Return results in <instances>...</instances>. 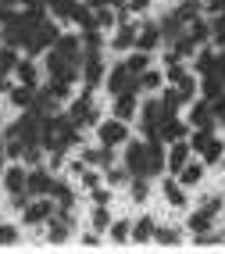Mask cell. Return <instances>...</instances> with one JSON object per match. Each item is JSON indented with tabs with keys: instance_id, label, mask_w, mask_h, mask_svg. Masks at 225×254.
I'll list each match as a JSON object with an SVG mask.
<instances>
[{
	"instance_id": "1",
	"label": "cell",
	"mask_w": 225,
	"mask_h": 254,
	"mask_svg": "<svg viewBox=\"0 0 225 254\" xmlns=\"http://www.w3.org/2000/svg\"><path fill=\"white\" fill-rule=\"evenodd\" d=\"M72 143H79V126L68 115H47L43 118V132H40V147L61 150V154H64Z\"/></svg>"
},
{
	"instance_id": "2",
	"label": "cell",
	"mask_w": 225,
	"mask_h": 254,
	"mask_svg": "<svg viewBox=\"0 0 225 254\" xmlns=\"http://www.w3.org/2000/svg\"><path fill=\"white\" fill-rule=\"evenodd\" d=\"M40 132H43V115L29 108V115L18 118L14 126H7L4 136H7V140H18L22 147H36V143H40Z\"/></svg>"
},
{
	"instance_id": "3",
	"label": "cell",
	"mask_w": 225,
	"mask_h": 254,
	"mask_svg": "<svg viewBox=\"0 0 225 254\" xmlns=\"http://www.w3.org/2000/svg\"><path fill=\"white\" fill-rule=\"evenodd\" d=\"M47 72H50V79L75 82V79H79V61L64 58V54H57V50H50V54H47Z\"/></svg>"
},
{
	"instance_id": "4",
	"label": "cell",
	"mask_w": 225,
	"mask_h": 254,
	"mask_svg": "<svg viewBox=\"0 0 225 254\" xmlns=\"http://www.w3.org/2000/svg\"><path fill=\"white\" fill-rule=\"evenodd\" d=\"M97 136L104 147H118V143H129V126L122 118H108V122L97 126Z\"/></svg>"
},
{
	"instance_id": "5",
	"label": "cell",
	"mask_w": 225,
	"mask_h": 254,
	"mask_svg": "<svg viewBox=\"0 0 225 254\" xmlns=\"http://www.w3.org/2000/svg\"><path fill=\"white\" fill-rule=\"evenodd\" d=\"M54 215V197H32L29 204L22 208V222L25 226H40Z\"/></svg>"
},
{
	"instance_id": "6",
	"label": "cell",
	"mask_w": 225,
	"mask_h": 254,
	"mask_svg": "<svg viewBox=\"0 0 225 254\" xmlns=\"http://www.w3.org/2000/svg\"><path fill=\"white\" fill-rule=\"evenodd\" d=\"M79 75H82V90L93 93V86L104 79V61H100V54H82V61H79Z\"/></svg>"
},
{
	"instance_id": "7",
	"label": "cell",
	"mask_w": 225,
	"mask_h": 254,
	"mask_svg": "<svg viewBox=\"0 0 225 254\" xmlns=\"http://www.w3.org/2000/svg\"><path fill=\"white\" fill-rule=\"evenodd\" d=\"M68 118H72L75 126H97V108L90 104V93L82 90V97H75L72 111H68Z\"/></svg>"
},
{
	"instance_id": "8",
	"label": "cell",
	"mask_w": 225,
	"mask_h": 254,
	"mask_svg": "<svg viewBox=\"0 0 225 254\" xmlns=\"http://www.w3.org/2000/svg\"><path fill=\"white\" fill-rule=\"evenodd\" d=\"M125 168H129V176H147V143L132 140L125 147Z\"/></svg>"
},
{
	"instance_id": "9",
	"label": "cell",
	"mask_w": 225,
	"mask_h": 254,
	"mask_svg": "<svg viewBox=\"0 0 225 254\" xmlns=\"http://www.w3.org/2000/svg\"><path fill=\"white\" fill-rule=\"evenodd\" d=\"M104 82H108V90L111 93H122V90H136V75L125 68V64H114V68L108 72V79H104Z\"/></svg>"
},
{
	"instance_id": "10",
	"label": "cell",
	"mask_w": 225,
	"mask_h": 254,
	"mask_svg": "<svg viewBox=\"0 0 225 254\" xmlns=\"http://www.w3.org/2000/svg\"><path fill=\"white\" fill-rule=\"evenodd\" d=\"M186 132H189V126H186V122H179V118L171 115V118H161V126H158V140H161V143L186 140Z\"/></svg>"
},
{
	"instance_id": "11",
	"label": "cell",
	"mask_w": 225,
	"mask_h": 254,
	"mask_svg": "<svg viewBox=\"0 0 225 254\" xmlns=\"http://www.w3.org/2000/svg\"><path fill=\"white\" fill-rule=\"evenodd\" d=\"M50 172H43V168H32V172H25V190L29 197H47L50 193Z\"/></svg>"
},
{
	"instance_id": "12",
	"label": "cell",
	"mask_w": 225,
	"mask_h": 254,
	"mask_svg": "<svg viewBox=\"0 0 225 254\" xmlns=\"http://www.w3.org/2000/svg\"><path fill=\"white\" fill-rule=\"evenodd\" d=\"M189 126H193V129H215L211 100H197V104H193V111H189Z\"/></svg>"
},
{
	"instance_id": "13",
	"label": "cell",
	"mask_w": 225,
	"mask_h": 254,
	"mask_svg": "<svg viewBox=\"0 0 225 254\" xmlns=\"http://www.w3.org/2000/svg\"><path fill=\"white\" fill-rule=\"evenodd\" d=\"M189 154H193V147H189L186 140H171V150L165 154V168H171V172H179V168L189 161Z\"/></svg>"
},
{
	"instance_id": "14",
	"label": "cell",
	"mask_w": 225,
	"mask_h": 254,
	"mask_svg": "<svg viewBox=\"0 0 225 254\" xmlns=\"http://www.w3.org/2000/svg\"><path fill=\"white\" fill-rule=\"evenodd\" d=\"M158 43H161V29L154 22H143L140 29H136V43H132L136 50H154Z\"/></svg>"
},
{
	"instance_id": "15",
	"label": "cell",
	"mask_w": 225,
	"mask_h": 254,
	"mask_svg": "<svg viewBox=\"0 0 225 254\" xmlns=\"http://www.w3.org/2000/svg\"><path fill=\"white\" fill-rule=\"evenodd\" d=\"M132 115H136V90H122V93H114V118L129 122Z\"/></svg>"
},
{
	"instance_id": "16",
	"label": "cell",
	"mask_w": 225,
	"mask_h": 254,
	"mask_svg": "<svg viewBox=\"0 0 225 254\" xmlns=\"http://www.w3.org/2000/svg\"><path fill=\"white\" fill-rule=\"evenodd\" d=\"M136 29H140L136 22H122V25L114 29V36H111V47H114V50H129V47L136 43Z\"/></svg>"
},
{
	"instance_id": "17",
	"label": "cell",
	"mask_w": 225,
	"mask_h": 254,
	"mask_svg": "<svg viewBox=\"0 0 225 254\" xmlns=\"http://www.w3.org/2000/svg\"><path fill=\"white\" fill-rule=\"evenodd\" d=\"M165 172V150L161 140H147V176H158Z\"/></svg>"
},
{
	"instance_id": "18",
	"label": "cell",
	"mask_w": 225,
	"mask_h": 254,
	"mask_svg": "<svg viewBox=\"0 0 225 254\" xmlns=\"http://www.w3.org/2000/svg\"><path fill=\"white\" fill-rule=\"evenodd\" d=\"M161 193H165V200H168L171 208H186V190H182L179 179H165L161 183Z\"/></svg>"
},
{
	"instance_id": "19",
	"label": "cell",
	"mask_w": 225,
	"mask_h": 254,
	"mask_svg": "<svg viewBox=\"0 0 225 254\" xmlns=\"http://www.w3.org/2000/svg\"><path fill=\"white\" fill-rule=\"evenodd\" d=\"M175 176H179V183H182V186H197V183H204V165L189 158V161H186V165L179 168Z\"/></svg>"
},
{
	"instance_id": "20",
	"label": "cell",
	"mask_w": 225,
	"mask_h": 254,
	"mask_svg": "<svg viewBox=\"0 0 225 254\" xmlns=\"http://www.w3.org/2000/svg\"><path fill=\"white\" fill-rule=\"evenodd\" d=\"M4 190H7V193H22V190H25V168H22V165L4 168Z\"/></svg>"
},
{
	"instance_id": "21",
	"label": "cell",
	"mask_w": 225,
	"mask_h": 254,
	"mask_svg": "<svg viewBox=\"0 0 225 254\" xmlns=\"http://www.w3.org/2000/svg\"><path fill=\"white\" fill-rule=\"evenodd\" d=\"M57 54H64V58H72V61H82V40L79 36H57Z\"/></svg>"
},
{
	"instance_id": "22",
	"label": "cell",
	"mask_w": 225,
	"mask_h": 254,
	"mask_svg": "<svg viewBox=\"0 0 225 254\" xmlns=\"http://www.w3.org/2000/svg\"><path fill=\"white\" fill-rule=\"evenodd\" d=\"M150 240H158L161 247H179V244H182V233H179V229H171V226H154Z\"/></svg>"
},
{
	"instance_id": "23",
	"label": "cell",
	"mask_w": 225,
	"mask_h": 254,
	"mask_svg": "<svg viewBox=\"0 0 225 254\" xmlns=\"http://www.w3.org/2000/svg\"><path fill=\"white\" fill-rule=\"evenodd\" d=\"M82 161L90 165V168H108L114 158H111V147H104V143H100V147H93V150H86Z\"/></svg>"
},
{
	"instance_id": "24",
	"label": "cell",
	"mask_w": 225,
	"mask_h": 254,
	"mask_svg": "<svg viewBox=\"0 0 225 254\" xmlns=\"http://www.w3.org/2000/svg\"><path fill=\"white\" fill-rule=\"evenodd\" d=\"M161 82H165V75H161V72H154V68H147V72H140V75H136V90L158 93V90H161Z\"/></svg>"
},
{
	"instance_id": "25",
	"label": "cell",
	"mask_w": 225,
	"mask_h": 254,
	"mask_svg": "<svg viewBox=\"0 0 225 254\" xmlns=\"http://www.w3.org/2000/svg\"><path fill=\"white\" fill-rule=\"evenodd\" d=\"M14 75H18L22 86H36V64H32V58H18V64H14Z\"/></svg>"
},
{
	"instance_id": "26",
	"label": "cell",
	"mask_w": 225,
	"mask_h": 254,
	"mask_svg": "<svg viewBox=\"0 0 225 254\" xmlns=\"http://www.w3.org/2000/svg\"><path fill=\"white\" fill-rule=\"evenodd\" d=\"M186 36L193 40L197 47H204L207 40H211V25H207L204 18H193V22H189V29H186Z\"/></svg>"
},
{
	"instance_id": "27",
	"label": "cell",
	"mask_w": 225,
	"mask_h": 254,
	"mask_svg": "<svg viewBox=\"0 0 225 254\" xmlns=\"http://www.w3.org/2000/svg\"><path fill=\"white\" fill-rule=\"evenodd\" d=\"M150 233H154V218H150V215H143L140 222H132V229H129V240H136V244H147V240H150Z\"/></svg>"
},
{
	"instance_id": "28",
	"label": "cell",
	"mask_w": 225,
	"mask_h": 254,
	"mask_svg": "<svg viewBox=\"0 0 225 254\" xmlns=\"http://www.w3.org/2000/svg\"><path fill=\"white\" fill-rule=\"evenodd\" d=\"M200 93H204V100H218V97L225 93V79H218V75H204Z\"/></svg>"
},
{
	"instance_id": "29",
	"label": "cell",
	"mask_w": 225,
	"mask_h": 254,
	"mask_svg": "<svg viewBox=\"0 0 225 254\" xmlns=\"http://www.w3.org/2000/svg\"><path fill=\"white\" fill-rule=\"evenodd\" d=\"M47 197H54L61 208H72V200H75V197H72V186H68V183H61V179H54V183H50V193H47Z\"/></svg>"
},
{
	"instance_id": "30",
	"label": "cell",
	"mask_w": 225,
	"mask_h": 254,
	"mask_svg": "<svg viewBox=\"0 0 225 254\" xmlns=\"http://www.w3.org/2000/svg\"><path fill=\"white\" fill-rule=\"evenodd\" d=\"M211 222H215V215L207 211V208H197L193 215H189V229H193V233H207Z\"/></svg>"
},
{
	"instance_id": "31",
	"label": "cell",
	"mask_w": 225,
	"mask_h": 254,
	"mask_svg": "<svg viewBox=\"0 0 225 254\" xmlns=\"http://www.w3.org/2000/svg\"><path fill=\"white\" fill-rule=\"evenodd\" d=\"M32 100H36L32 86H22V82H18V86L11 90V104H14V108H25V111H29V108H32Z\"/></svg>"
},
{
	"instance_id": "32",
	"label": "cell",
	"mask_w": 225,
	"mask_h": 254,
	"mask_svg": "<svg viewBox=\"0 0 225 254\" xmlns=\"http://www.w3.org/2000/svg\"><path fill=\"white\" fill-rule=\"evenodd\" d=\"M179 108H182V97H179V90H175V86H171V90H165V93H161V111H165V118H171Z\"/></svg>"
},
{
	"instance_id": "33",
	"label": "cell",
	"mask_w": 225,
	"mask_h": 254,
	"mask_svg": "<svg viewBox=\"0 0 225 254\" xmlns=\"http://www.w3.org/2000/svg\"><path fill=\"white\" fill-rule=\"evenodd\" d=\"M222 154H225V143H222V140H215V136L207 140V147L200 150V158H204V165H218V161H222Z\"/></svg>"
},
{
	"instance_id": "34",
	"label": "cell",
	"mask_w": 225,
	"mask_h": 254,
	"mask_svg": "<svg viewBox=\"0 0 225 254\" xmlns=\"http://www.w3.org/2000/svg\"><path fill=\"white\" fill-rule=\"evenodd\" d=\"M93 25L104 32V29H114L118 25V18H114V7H108V4H104V7H97L93 11Z\"/></svg>"
},
{
	"instance_id": "35",
	"label": "cell",
	"mask_w": 225,
	"mask_h": 254,
	"mask_svg": "<svg viewBox=\"0 0 225 254\" xmlns=\"http://www.w3.org/2000/svg\"><path fill=\"white\" fill-rule=\"evenodd\" d=\"M193 68L200 75H215V54H211V50H197V54H193Z\"/></svg>"
},
{
	"instance_id": "36",
	"label": "cell",
	"mask_w": 225,
	"mask_h": 254,
	"mask_svg": "<svg viewBox=\"0 0 225 254\" xmlns=\"http://www.w3.org/2000/svg\"><path fill=\"white\" fill-rule=\"evenodd\" d=\"M125 68L132 72V75H140V72H147L150 68V50H136V54L125 61Z\"/></svg>"
},
{
	"instance_id": "37",
	"label": "cell",
	"mask_w": 225,
	"mask_h": 254,
	"mask_svg": "<svg viewBox=\"0 0 225 254\" xmlns=\"http://www.w3.org/2000/svg\"><path fill=\"white\" fill-rule=\"evenodd\" d=\"M171 14H175L182 25H189L193 18H200V0H186V4H182L179 11H171Z\"/></svg>"
},
{
	"instance_id": "38",
	"label": "cell",
	"mask_w": 225,
	"mask_h": 254,
	"mask_svg": "<svg viewBox=\"0 0 225 254\" xmlns=\"http://www.w3.org/2000/svg\"><path fill=\"white\" fill-rule=\"evenodd\" d=\"M100 47H104L100 29H97V25H93V29H86V36H82V54H100Z\"/></svg>"
},
{
	"instance_id": "39",
	"label": "cell",
	"mask_w": 225,
	"mask_h": 254,
	"mask_svg": "<svg viewBox=\"0 0 225 254\" xmlns=\"http://www.w3.org/2000/svg\"><path fill=\"white\" fill-rule=\"evenodd\" d=\"M171 86H175V90H179V97H182V104H186V100H189V97H193V93H197V79H193V75H189V72H186V75H182L179 82H171Z\"/></svg>"
},
{
	"instance_id": "40",
	"label": "cell",
	"mask_w": 225,
	"mask_h": 254,
	"mask_svg": "<svg viewBox=\"0 0 225 254\" xmlns=\"http://www.w3.org/2000/svg\"><path fill=\"white\" fill-rule=\"evenodd\" d=\"M132 200H136V204H143V200L150 197V186H147V176H132Z\"/></svg>"
},
{
	"instance_id": "41",
	"label": "cell",
	"mask_w": 225,
	"mask_h": 254,
	"mask_svg": "<svg viewBox=\"0 0 225 254\" xmlns=\"http://www.w3.org/2000/svg\"><path fill=\"white\" fill-rule=\"evenodd\" d=\"M54 100H68L72 97V82H64V79H50V90H47Z\"/></svg>"
},
{
	"instance_id": "42",
	"label": "cell",
	"mask_w": 225,
	"mask_h": 254,
	"mask_svg": "<svg viewBox=\"0 0 225 254\" xmlns=\"http://www.w3.org/2000/svg\"><path fill=\"white\" fill-rule=\"evenodd\" d=\"M47 4H50V11H54L57 18H72V11H75L79 0H47Z\"/></svg>"
},
{
	"instance_id": "43",
	"label": "cell",
	"mask_w": 225,
	"mask_h": 254,
	"mask_svg": "<svg viewBox=\"0 0 225 254\" xmlns=\"http://www.w3.org/2000/svg\"><path fill=\"white\" fill-rule=\"evenodd\" d=\"M90 222H93V229H108V226H111V211H108V204H97L93 215H90Z\"/></svg>"
},
{
	"instance_id": "44",
	"label": "cell",
	"mask_w": 225,
	"mask_h": 254,
	"mask_svg": "<svg viewBox=\"0 0 225 254\" xmlns=\"http://www.w3.org/2000/svg\"><path fill=\"white\" fill-rule=\"evenodd\" d=\"M108 229H111V240H114V244H129V229H132V222H125V218H122V222H111Z\"/></svg>"
},
{
	"instance_id": "45",
	"label": "cell",
	"mask_w": 225,
	"mask_h": 254,
	"mask_svg": "<svg viewBox=\"0 0 225 254\" xmlns=\"http://www.w3.org/2000/svg\"><path fill=\"white\" fill-rule=\"evenodd\" d=\"M211 40L218 47H225V11H218V18L211 22Z\"/></svg>"
},
{
	"instance_id": "46",
	"label": "cell",
	"mask_w": 225,
	"mask_h": 254,
	"mask_svg": "<svg viewBox=\"0 0 225 254\" xmlns=\"http://www.w3.org/2000/svg\"><path fill=\"white\" fill-rule=\"evenodd\" d=\"M72 18L82 25V29H93V11L90 7H82V4H75V11H72Z\"/></svg>"
},
{
	"instance_id": "47",
	"label": "cell",
	"mask_w": 225,
	"mask_h": 254,
	"mask_svg": "<svg viewBox=\"0 0 225 254\" xmlns=\"http://www.w3.org/2000/svg\"><path fill=\"white\" fill-rule=\"evenodd\" d=\"M125 179H129V168H125V165H122V168H118V165H108V183H111V186H122Z\"/></svg>"
},
{
	"instance_id": "48",
	"label": "cell",
	"mask_w": 225,
	"mask_h": 254,
	"mask_svg": "<svg viewBox=\"0 0 225 254\" xmlns=\"http://www.w3.org/2000/svg\"><path fill=\"white\" fill-rule=\"evenodd\" d=\"M211 136H215L211 129H197L193 136H189V147H193V150H204V147H207V140H211Z\"/></svg>"
},
{
	"instance_id": "49",
	"label": "cell",
	"mask_w": 225,
	"mask_h": 254,
	"mask_svg": "<svg viewBox=\"0 0 225 254\" xmlns=\"http://www.w3.org/2000/svg\"><path fill=\"white\" fill-rule=\"evenodd\" d=\"M11 244H18V229L14 226H0V247H11Z\"/></svg>"
},
{
	"instance_id": "50",
	"label": "cell",
	"mask_w": 225,
	"mask_h": 254,
	"mask_svg": "<svg viewBox=\"0 0 225 254\" xmlns=\"http://www.w3.org/2000/svg\"><path fill=\"white\" fill-rule=\"evenodd\" d=\"M79 179H82V186H86V190H93V186H100V176L93 172V168H90V165H86V168H82V172H79Z\"/></svg>"
},
{
	"instance_id": "51",
	"label": "cell",
	"mask_w": 225,
	"mask_h": 254,
	"mask_svg": "<svg viewBox=\"0 0 225 254\" xmlns=\"http://www.w3.org/2000/svg\"><path fill=\"white\" fill-rule=\"evenodd\" d=\"M125 7H129V14H147L150 0H125Z\"/></svg>"
},
{
	"instance_id": "52",
	"label": "cell",
	"mask_w": 225,
	"mask_h": 254,
	"mask_svg": "<svg viewBox=\"0 0 225 254\" xmlns=\"http://www.w3.org/2000/svg\"><path fill=\"white\" fill-rule=\"evenodd\" d=\"M111 200V190H100V186H93V204H108Z\"/></svg>"
},
{
	"instance_id": "53",
	"label": "cell",
	"mask_w": 225,
	"mask_h": 254,
	"mask_svg": "<svg viewBox=\"0 0 225 254\" xmlns=\"http://www.w3.org/2000/svg\"><path fill=\"white\" fill-rule=\"evenodd\" d=\"M82 244H86V247H100V236H97V233H86Z\"/></svg>"
},
{
	"instance_id": "54",
	"label": "cell",
	"mask_w": 225,
	"mask_h": 254,
	"mask_svg": "<svg viewBox=\"0 0 225 254\" xmlns=\"http://www.w3.org/2000/svg\"><path fill=\"white\" fill-rule=\"evenodd\" d=\"M11 18H14V11H11V7H0V25H7Z\"/></svg>"
},
{
	"instance_id": "55",
	"label": "cell",
	"mask_w": 225,
	"mask_h": 254,
	"mask_svg": "<svg viewBox=\"0 0 225 254\" xmlns=\"http://www.w3.org/2000/svg\"><path fill=\"white\" fill-rule=\"evenodd\" d=\"M204 208H207V211H211V215H215V211L222 208V200H218V197H211V200H204Z\"/></svg>"
},
{
	"instance_id": "56",
	"label": "cell",
	"mask_w": 225,
	"mask_h": 254,
	"mask_svg": "<svg viewBox=\"0 0 225 254\" xmlns=\"http://www.w3.org/2000/svg\"><path fill=\"white\" fill-rule=\"evenodd\" d=\"M108 7H125V0H108Z\"/></svg>"
},
{
	"instance_id": "57",
	"label": "cell",
	"mask_w": 225,
	"mask_h": 254,
	"mask_svg": "<svg viewBox=\"0 0 225 254\" xmlns=\"http://www.w3.org/2000/svg\"><path fill=\"white\" fill-rule=\"evenodd\" d=\"M11 4H18V0H0V7H11Z\"/></svg>"
},
{
	"instance_id": "58",
	"label": "cell",
	"mask_w": 225,
	"mask_h": 254,
	"mask_svg": "<svg viewBox=\"0 0 225 254\" xmlns=\"http://www.w3.org/2000/svg\"><path fill=\"white\" fill-rule=\"evenodd\" d=\"M0 165H4V147H0Z\"/></svg>"
}]
</instances>
